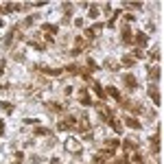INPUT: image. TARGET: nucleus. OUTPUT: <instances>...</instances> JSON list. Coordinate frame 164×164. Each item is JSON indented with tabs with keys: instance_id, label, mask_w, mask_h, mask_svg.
Listing matches in <instances>:
<instances>
[{
	"instance_id": "nucleus-1",
	"label": "nucleus",
	"mask_w": 164,
	"mask_h": 164,
	"mask_svg": "<svg viewBox=\"0 0 164 164\" xmlns=\"http://www.w3.org/2000/svg\"><path fill=\"white\" fill-rule=\"evenodd\" d=\"M57 129H77V118L75 116H66V118H61L59 125H57Z\"/></svg>"
},
{
	"instance_id": "nucleus-2",
	"label": "nucleus",
	"mask_w": 164,
	"mask_h": 164,
	"mask_svg": "<svg viewBox=\"0 0 164 164\" xmlns=\"http://www.w3.org/2000/svg\"><path fill=\"white\" fill-rule=\"evenodd\" d=\"M66 149H68L70 153H81V140L68 138V140H66Z\"/></svg>"
},
{
	"instance_id": "nucleus-3",
	"label": "nucleus",
	"mask_w": 164,
	"mask_h": 164,
	"mask_svg": "<svg viewBox=\"0 0 164 164\" xmlns=\"http://www.w3.org/2000/svg\"><path fill=\"white\" fill-rule=\"evenodd\" d=\"M125 85H127V88H129L131 92H133V90L138 88V79H136L133 75H125Z\"/></svg>"
},
{
	"instance_id": "nucleus-4",
	"label": "nucleus",
	"mask_w": 164,
	"mask_h": 164,
	"mask_svg": "<svg viewBox=\"0 0 164 164\" xmlns=\"http://www.w3.org/2000/svg\"><path fill=\"white\" fill-rule=\"evenodd\" d=\"M136 44H138V48H140V50H142V46H147V44H149L147 33H136Z\"/></svg>"
},
{
	"instance_id": "nucleus-5",
	"label": "nucleus",
	"mask_w": 164,
	"mask_h": 164,
	"mask_svg": "<svg viewBox=\"0 0 164 164\" xmlns=\"http://www.w3.org/2000/svg\"><path fill=\"white\" fill-rule=\"evenodd\" d=\"M149 96L153 98V103H156V105H160V103H162L160 92H158V88H156V85H151V88H149Z\"/></svg>"
},
{
	"instance_id": "nucleus-6",
	"label": "nucleus",
	"mask_w": 164,
	"mask_h": 164,
	"mask_svg": "<svg viewBox=\"0 0 164 164\" xmlns=\"http://www.w3.org/2000/svg\"><path fill=\"white\" fill-rule=\"evenodd\" d=\"M118 144H121L118 140H105V142H103V147H105V151H107V153H112L114 149H118Z\"/></svg>"
},
{
	"instance_id": "nucleus-7",
	"label": "nucleus",
	"mask_w": 164,
	"mask_h": 164,
	"mask_svg": "<svg viewBox=\"0 0 164 164\" xmlns=\"http://www.w3.org/2000/svg\"><path fill=\"white\" fill-rule=\"evenodd\" d=\"M151 149H153V153H160V133H156L151 138Z\"/></svg>"
},
{
	"instance_id": "nucleus-8",
	"label": "nucleus",
	"mask_w": 164,
	"mask_h": 164,
	"mask_svg": "<svg viewBox=\"0 0 164 164\" xmlns=\"http://www.w3.org/2000/svg\"><path fill=\"white\" fill-rule=\"evenodd\" d=\"M125 123H127V127H131V129H140V127H142V125L136 121V118H131V116H127V118H125Z\"/></svg>"
},
{
	"instance_id": "nucleus-9",
	"label": "nucleus",
	"mask_w": 164,
	"mask_h": 164,
	"mask_svg": "<svg viewBox=\"0 0 164 164\" xmlns=\"http://www.w3.org/2000/svg\"><path fill=\"white\" fill-rule=\"evenodd\" d=\"M101 29H103V26H101V24H94V26H92V29H88V31H85V35H88V37H90V40H92V37H96V33H98V31H101Z\"/></svg>"
},
{
	"instance_id": "nucleus-10",
	"label": "nucleus",
	"mask_w": 164,
	"mask_h": 164,
	"mask_svg": "<svg viewBox=\"0 0 164 164\" xmlns=\"http://www.w3.org/2000/svg\"><path fill=\"white\" fill-rule=\"evenodd\" d=\"M105 68H109V70H118V68H121V63H118L116 59L109 57V59H105Z\"/></svg>"
},
{
	"instance_id": "nucleus-11",
	"label": "nucleus",
	"mask_w": 164,
	"mask_h": 164,
	"mask_svg": "<svg viewBox=\"0 0 164 164\" xmlns=\"http://www.w3.org/2000/svg\"><path fill=\"white\" fill-rule=\"evenodd\" d=\"M149 79H153V81H158V79H160V68H158V66L149 68Z\"/></svg>"
},
{
	"instance_id": "nucleus-12",
	"label": "nucleus",
	"mask_w": 164,
	"mask_h": 164,
	"mask_svg": "<svg viewBox=\"0 0 164 164\" xmlns=\"http://www.w3.org/2000/svg\"><path fill=\"white\" fill-rule=\"evenodd\" d=\"M123 147H125V151H127V153H129L131 149L138 147V142H136V140H125V142H123Z\"/></svg>"
},
{
	"instance_id": "nucleus-13",
	"label": "nucleus",
	"mask_w": 164,
	"mask_h": 164,
	"mask_svg": "<svg viewBox=\"0 0 164 164\" xmlns=\"http://www.w3.org/2000/svg\"><path fill=\"white\" fill-rule=\"evenodd\" d=\"M109 125H112V129H116V133H123V125H121V121L112 118V121H109Z\"/></svg>"
},
{
	"instance_id": "nucleus-14",
	"label": "nucleus",
	"mask_w": 164,
	"mask_h": 164,
	"mask_svg": "<svg viewBox=\"0 0 164 164\" xmlns=\"http://www.w3.org/2000/svg\"><path fill=\"white\" fill-rule=\"evenodd\" d=\"M42 31H44V33L55 35V33H57V26H55V24H44V26H42Z\"/></svg>"
},
{
	"instance_id": "nucleus-15",
	"label": "nucleus",
	"mask_w": 164,
	"mask_h": 164,
	"mask_svg": "<svg viewBox=\"0 0 164 164\" xmlns=\"http://www.w3.org/2000/svg\"><path fill=\"white\" fill-rule=\"evenodd\" d=\"M94 94H96L98 98H105V96H107V94H105V90L98 85V83H94Z\"/></svg>"
},
{
	"instance_id": "nucleus-16",
	"label": "nucleus",
	"mask_w": 164,
	"mask_h": 164,
	"mask_svg": "<svg viewBox=\"0 0 164 164\" xmlns=\"http://www.w3.org/2000/svg\"><path fill=\"white\" fill-rule=\"evenodd\" d=\"M105 94H109V96H114L116 101H121V92H118L116 88H107V92H105Z\"/></svg>"
},
{
	"instance_id": "nucleus-17",
	"label": "nucleus",
	"mask_w": 164,
	"mask_h": 164,
	"mask_svg": "<svg viewBox=\"0 0 164 164\" xmlns=\"http://www.w3.org/2000/svg\"><path fill=\"white\" fill-rule=\"evenodd\" d=\"M131 40H133V37H131V31L125 29V31H123V42H125V44H131Z\"/></svg>"
},
{
	"instance_id": "nucleus-18",
	"label": "nucleus",
	"mask_w": 164,
	"mask_h": 164,
	"mask_svg": "<svg viewBox=\"0 0 164 164\" xmlns=\"http://www.w3.org/2000/svg\"><path fill=\"white\" fill-rule=\"evenodd\" d=\"M44 75H50V77H57L59 75V70H55V68H40Z\"/></svg>"
},
{
	"instance_id": "nucleus-19",
	"label": "nucleus",
	"mask_w": 164,
	"mask_h": 164,
	"mask_svg": "<svg viewBox=\"0 0 164 164\" xmlns=\"http://www.w3.org/2000/svg\"><path fill=\"white\" fill-rule=\"evenodd\" d=\"M0 105H2V112H5V114H11V112H13V105L9 103V101H5V103H0Z\"/></svg>"
},
{
	"instance_id": "nucleus-20",
	"label": "nucleus",
	"mask_w": 164,
	"mask_h": 164,
	"mask_svg": "<svg viewBox=\"0 0 164 164\" xmlns=\"http://www.w3.org/2000/svg\"><path fill=\"white\" fill-rule=\"evenodd\" d=\"M48 109H50V112H63V105H59V103H48Z\"/></svg>"
},
{
	"instance_id": "nucleus-21",
	"label": "nucleus",
	"mask_w": 164,
	"mask_h": 164,
	"mask_svg": "<svg viewBox=\"0 0 164 164\" xmlns=\"http://www.w3.org/2000/svg\"><path fill=\"white\" fill-rule=\"evenodd\" d=\"M35 133L37 136H50V131L46 129V127H35Z\"/></svg>"
},
{
	"instance_id": "nucleus-22",
	"label": "nucleus",
	"mask_w": 164,
	"mask_h": 164,
	"mask_svg": "<svg viewBox=\"0 0 164 164\" xmlns=\"http://www.w3.org/2000/svg\"><path fill=\"white\" fill-rule=\"evenodd\" d=\"M18 9H20L18 5H5V7H2V11H5V13H11V11H18Z\"/></svg>"
},
{
	"instance_id": "nucleus-23",
	"label": "nucleus",
	"mask_w": 164,
	"mask_h": 164,
	"mask_svg": "<svg viewBox=\"0 0 164 164\" xmlns=\"http://www.w3.org/2000/svg\"><path fill=\"white\" fill-rule=\"evenodd\" d=\"M123 66H133V57H129V55H127V57H123Z\"/></svg>"
},
{
	"instance_id": "nucleus-24",
	"label": "nucleus",
	"mask_w": 164,
	"mask_h": 164,
	"mask_svg": "<svg viewBox=\"0 0 164 164\" xmlns=\"http://www.w3.org/2000/svg\"><path fill=\"white\" fill-rule=\"evenodd\" d=\"M98 15V7L96 5H90V18H96Z\"/></svg>"
},
{
	"instance_id": "nucleus-25",
	"label": "nucleus",
	"mask_w": 164,
	"mask_h": 164,
	"mask_svg": "<svg viewBox=\"0 0 164 164\" xmlns=\"http://www.w3.org/2000/svg\"><path fill=\"white\" fill-rule=\"evenodd\" d=\"M131 160H133V164H144V160H142V156H140V153H136V156H133Z\"/></svg>"
},
{
	"instance_id": "nucleus-26",
	"label": "nucleus",
	"mask_w": 164,
	"mask_h": 164,
	"mask_svg": "<svg viewBox=\"0 0 164 164\" xmlns=\"http://www.w3.org/2000/svg\"><path fill=\"white\" fill-rule=\"evenodd\" d=\"M63 11L70 15V13H72V5H70V2H66V5H63ZM68 15H66V18H68Z\"/></svg>"
},
{
	"instance_id": "nucleus-27",
	"label": "nucleus",
	"mask_w": 164,
	"mask_h": 164,
	"mask_svg": "<svg viewBox=\"0 0 164 164\" xmlns=\"http://www.w3.org/2000/svg\"><path fill=\"white\" fill-rule=\"evenodd\" d=\"M133 55H136V59H142V57H144V53H142L140 48H136V50H133Z\"/></svg>"
},
{
	"instance_id": "nucleus-28",
	"label": "nucleus",
	"mask_w": 164,
	"mask_h": 164,
	"mask_svg": "<svg viewBox=\"0 0 164 164\" xmlns=\"http://www.w3.org/2000/svg\"><path fill=\"white\" fill-rule=\"evenodd\" d=\"M88 66L92 68V70H98V66H96V61H94V59H88Z\"/></svg>"
},
{
	"instance_id": "nucleus-29",
	"label": "nucleus",
	"mask_w": 164,
	"mask_h": 164,
	"mask_svg": "<svg viewBox=\"0 0 164 164\" xmlns=\"http://www.w3.org/2000/svg\"><path fill=\"white\" fill-rule=\"evenodd\" d=\"M127 7H129V9H140V7H142V5H140V2H133V5H131V2H129V5H127Z\"/></svg>"
},
{
	"instance_id": "nucleus-30",
	"label": "nucleus",
	"mask_w": 164,
	"mask_h": 164,
	"mask_svg": "<svg viewBox=\"0 0 164 164\" xmlns=\"http://www.w3.org/2000/svg\"><path fill=\"white\" fill-rule=\"evenodd\" d=\"M127 160H129V158H121V160H116L114 164H127Z\"/></svg>"
},
{
	"instance_id": "nucleus-31",
	"label": "nucleus",
	"mask_w": 164,
	"mask_h": 164,
	"mask_svg": "<svg viewBox=\"0 0 164 164\" xmlns=\"http://www.w3.org/2000/svg\"><path fill=\"white\" fill-rule=\"evenodd\" d=\"M2 72H5V61H0V77H2Z\"/></svg>"
},
{
	"instance_id": "nucleus-32",
	"label": "nucleus",
	"mask_w": 164,
	"mask_h": 164,
	"mask_svg": "<svg viewBox=\"0 0 164 164\" xmlns=\"http://www.w3.org/2000/svg\"><path fill=\"white\" fill-rule=\"evenodd\" d=\"M48 164H61V162H59V160H57V158H53V160H50V162H48Z\"/></svg>"
},
{
	"instance_id": "nucleus-33",
	"label": "nucleus",
	"mask_w": 164,
	"mask_h": 164,
	"mask_svg": "<svg viewBox=\"0 0 164 164\" xmlns=\"http://www.w3.org/2000/svg\"><path fill=\"white\" fill-rule=\"evenodd\" d=\"M5 133V123H0V136Z\"/></svg>"
},
{
	"instance_id": "nucleus-34",
	"label": "nucleus",
	"mask_w": 164,
	"mask_h": 164,
	"mask_svg": "<svg viewBox=\"0 0 164 164\" xmlns=\"http://www.w3.org/2000/svg\"><path fill=\"white\" fill-rule=\"evenodd\" d=\"M2 24H5V22H2V20H0V26H2Z\"/></svg>"
}]
</instances>
